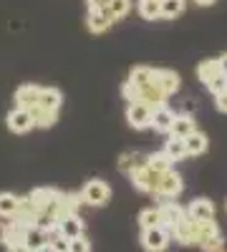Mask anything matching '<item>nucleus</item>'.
I'll return each mask as SVG.
<instances>
[{"label": "nucleus", "mask_w": 227, "mask_h": 252, "mask_svg": "<svg viewBox=\"0 0 227 252\" xmlns=\"http://www.w3.org/2000/svg\"><path fill=\"white\" fill-rule=\"evenodd\" d=\"M184 209H187V217H192V220L199 222V224H204V222H215V215H217L215 202L207 199V197H197V199H192Z\"/></svg>", "instance_id": "7"}, {"label": "nucleus", "mask_w": 227, "mask_h": 252, "mask_svg": "<svg viewBox=\"0 0 227 252\" xmlns=\"http://www.w3.org/2000/svg\"><path fill=\"white\" fill-rule=\"evenodd\" d=\"M8 252H31V250H28L23 242H15V245H10V247H8Z\"/></svg>", "instance_id": "38"}, {"label": "nucleus", "mask_w": 227, "mask_h": 252, "mask_svg": "<svg viewBox=\"0 0 227 252\" xmlns=\"http://www.w3.org/2000/svg\"><path fill=\"white\" fill-rule=\"evenodd\" d=\"M215 109L220 114H227V89L220 91V94H215Z\"/></svg>", "instance_id": "35"}, {"label": "nucleus", "mask_w": 227, "mask_h": 252, "mask_svg": "<svg viewBox=\"0 0 227 252\" xmlns=\"http://www.w3.org/2000/svg\"><path fill=\"white\" fill-rule=\"evenodd\" d=\"M81 197H84V204L89 207H106L111 199V187L104 179H89L81 189Z\"/></svg>", "instance_id": "3"}, {"label": "nucleus", "mask_w": 227, "mask_h": 252, "mask_svg": "<svg viewBox=\"0 0 227 252\" xmlns=\"http://www.w3.org/2000/svg\"><path fill=\"white\" fill-rule=\"evenodd\" d=\"M157 83H159V89L167 94V96H174V94L182 89L179 73H174V71H169V68H157Z\"/></svg>", "instance_id": "16"}, {"label": "nucleus", "mask_w": 227, "mask_h": 252, "mask_svg": "<svg viewBox=\"0 0 227 252\" xmlns=\"http://www.w3.org/2000/svg\"><path fill=\"white\" fill-rule=\"evenodd\" d=\"M81 204H84V197H81V192H73V194H68V207H71V212H76V215H78Z\"/></svg>", "instance_id": "36"}, {"label": "nucleus", "mask_w": 227, "mask_h": 252, "mask_svg": "<svg viewBox=\"0 0 227 252\" xmlns=\"http://www.w3.org/2000/svg\"><path fill=\"white\" fill-rule=\"evenodd\" d=\"M58 232L64 235L66 240H76V237H81L84 235V220H81L78 215H66L64 220L58 222Z\"/></svg>", "instance_id": "17"}, {"label": "nucleus", "mask_w": 227, "mask_h": 252, "mask_svg": "<svg viewBox=\"0 0 227 252\" xmlns=\"http://www.w3.org/2000/svg\"><path fill=\"white\" fill-rule=\"evenodd\" d=\"M26 227H28V224H23V222L13 220V224H8V227H5V245L10 247V245H15V242H23Z\"/></svg>", "instance_id": "31"}, {"label": "nucleus", "mask_w": 227, "mask_h": 252, "mask_svg": "<svg viewBox=\"0 0 227 252\" xmlns=\"http://www.w3.org/2000/svg\"><path fill=\"white\" fill-rule=\"evenodd\" d=\"M162 3V18L164 20H174L187 10V0H159Z\"/></svg>", "instance_id": "27"}, {"label": "nucleus", "mask_w": 227, "mask_h": 252, "mask_svg": "<svg viewBox=\"0 0 227 252\" xmlns=\"http://www.w3.org/2000/svg\"><path fill=\"white\" fill-rule=\"evenodd\" d=\"M169 240H172V232L164 224L141 229V247L147 252H164L169 247Z\"/></svg>", "instance_id": "4"}, {"label": "nucleus", "mask_w": 227, "mask_h": 252, "mask_svg": "<svg viewBox=\"0 0 227 252\" xmlns=\"http://www.w3.org/2000/svg\"><path fill=\"white\" fill-rule=\"evenodd\" d=\"M141 166H147V154H139V152H124L119 157V172L131 177L136 169H141Z\"/></svg>", "instance_id": "14"}, {"label": "nucleus", "mask_w": 227, "mask_h": 252, "mask_svg": "<svg viewBox=\"0 0 227 252\" xmlns=\"http://www.w3.org/2000/svg\"><path fill=\"white\" fill-rule=\"evenodd\" d=\"M217 66H220V71L227 76V53H222V56L217 58Z\"/></svg>", "instance_id": "39"}, {"label": "nucleus", "mask_w": 227, "mask_h": 252, "mask_svg": "<svg viewBox=\"0 0 227 252\" xmlns=\"http://www.w3.org/2000/svg\"><path fill=\"white\" fill-rule=\"evenodd\" d=\"M129 179H131V187L136 189V192H141V194H154V187H157L159 172L149 169V166H141V169H136Z\"/></svg>", "instance_id": "10"}, {"label": "nucleus", "mask_w": 227, "mask_h": 252, "mask_svg": "<svg viewBox=\"0 0 227 252\" xmlns=\"http://www.w3.org/2000/svg\"><path fill=\"white\" fill-rule=\"evenodd\" d=\"M48 242H51V229L40 227V224H28V227H26L23 245H26L31 252H43V250H48Z\"/></svg>", "instance_id": "8"}, {"label": "nucleus", "mask_w": 227, "mask_h": 252, "mask_svg": "<svg viewBox=\"0 0 227 252\" xmlns=\"http://www.w3.org/2000/svg\"><path fill=\"white\" fill-rule=\"evenodd\" d=\"M38 96H40V86H35V83H26V86H20L15 91V106L31 111L38 103Z\"/></svg>", "instance_id": "15"}, {"label": "nucleus", "mask_w": 227, "mask_h": 252, "mask_svg": "<svg viewBox=\"0 0 227 252\" xmlns=\"http://www.w3.org/2000/svg\"><path fill=\"white\" fill-rule=\"evenodd\" d=\"M197 131V121L192 114H177L174 116V124H172V131L169 136H179V139H187L190 134Z\"/></svg>", "instance_id": "18"}, {"label": "nucleus", "mask_w": 227, "mask_h": 252, "mask_svg": "<svg viewBox=\"0 0 227 252\" xmlns=\"http://www.w3.org/2000/svg\"><path fill=\"white\" fill-rule=\"evenodd\" d=\"M182 192H184V182H182V177L174 169H167V172L159 174L157 187H154V197L157 199H177Z\"/></svg>", "instance_id": "2"}, {"label": "nucleus", "mask_w": 227, "mask_h": 252, "mask_svg": "<svg viewBox=\"0 0 227 252\" xmlns=\"http://www.w3.org/2000/svg\"><path fill=\"white\" fill-rule=\"evenodd\" d=\"M162 224V215H159V207H147L139 212V227L147 229V227H157Z\"/></svg>", "instance_id": "30"}, {"label": "nucleus", "mask_w": 227, "mask_h": 252, "mask_svg": "<svg viewBox=\"0 0 227 252\" xmlns=\"http://www.w3.org/2000/svg\"><path fill=\"white\" fill-rule=\"evenodd\" d=\"M154 78H157V68H149V66H134L129 73V83L136 89L149 86V83H154Z\"/></svg>", "instance_id": "22"}, {"label": "nucleus", "mask_w": 227, "mask_h": 252, "mask_svg": "<svg viewBox=\"0 0 227 252\" xmlns=\"http://www.w3.org/2000/svg\"><path fill=\"white\" fill-rule=\"evenodd\" d=\"M109 0H86V8L89 10H106Z\"/></svg>", "instance_id": "37"}, {"label": "nucleus", "mask_w": 227, "mask_h": 252, "mask_svg": "<svg viewBox=\"0 0 227 252\" xmlns=\"http://www.w3.org/2000/svg\"><path fill=\"white\" fill-rule=\"evenodd\" d=\"M61 103H64V94H61L58 89H53V86H46V89H40V96H38L35 106L48 109V111H58Z\"/></svg>", "instance_id": "19"}, {"label": "nucleus", "mask_w": 227, "mask_h": 252, "mask_svg": "<svg viewBox=\"0 0 227 252\" xmlns=\"http://www.w3.org/2000/svg\"><path fill=\"white\" fill-rule=\"evenodd\" d=\"M169 232L174 235V240L184 247H192V245H199V222H195L192 217L184 215Z\"/></svg>", "instance_id": "5"}, {"label": "nucleus", "mask_w": 227, "mask_h": 252, "mask_svg": "<svg viewBox=\"0 0 227 252\" xmlns=\"http://www.w3.org/2000/svg\"><path fill=\"white\" fill-rule=\"evenodd\" d=\"M174 111L169 106H157L152 114V129L159 134H169L172 131V124H174Z\"/></svg>", "instance_id": "13"}, {"label": "nucleus", "mask_w": 227, "mask_h": 252, "mask_svg": "<svg viewBox=\"0 0 227 252\" xmlns=\"http://www.w3.org/2000/svg\"><path fill=\"white\" fill-rule=\"evenodd\" d=\"M152 114H154L152 106H147V103H141V101H134L127 106V124L136 131L152 129Z\"/></svg>", "instance_id": "6"}, {"label": "nucleus", "mask_w": 227, "mask_h": 252, "mask_svg": "<svg viewBox=\"0 0 227 252\" xmlns=\"http://www.w3.org/2000/svg\"><path fill=\"white\" fill-rule=\"evenodd\" d=\"M207 146H210V139H207V134H202L199 129L184 139V149H187V157H199V154H204V152H207Z\"/></svg>", "instance_id": "21"}, {"label": "nucleus", "mask_w": 227, "mask_h": 252, "mask_svg": "<svg viewBox=\"0 0 227 252\" xmlns=\"http://www.w3.org/2000/svg\"><path fill=\"white\" fill-rule=\"evenodd\" d=\"M136 13L144 20H159L162 18V3L159 0H136Z\"/></svg>", "instance_id": "26"}, {"label": "nucleus", "mask_w": 227, "mask_h": 252, "mask_svg": "<svg viewBox=\"0 0 227 252\" xmlns=\"http://www.w3.org/2000/svg\"><path fill=\"white\" fill-rule=\"evenodd\" d=\"M131 13V0H109L106 3V15L111 23H119Z\"/></svg>", "instance_id": "23"}, {"label": "nucleus", "mask_w": 227, "mask_h": 252, "mask_svg": "<svg viewBox=\"0 0 227 252\" xmlns=\"http://www.w3.org/2000/svg\"><path fill=\"white\" fill-rule=\"evenodd\" d=\"M58 189H51V187H38V189H33V192L28 194V199H31V204L38 209V215L40 212H48V209L53 207V202L58 199Z\"/></svg>", "instance_id": "11"}, {"label": "nucleus", "mask_w": 227, "mask_h": 252, "mask_svg": "<svg viewBox=\"0 0 227 252\" xmlns=\"http://www.w3.org/2000/svg\"><path fill=\"white\" fill-rule=\"evenodd\" d=\"M18 207H20V197H15L13 192H0V217L13 220L18 215Z\"/></svg>", "instance_id": "24"}, {"label": "nucleus", "mask_w": 227, "mask_h": 252, "mask_svg": "<svg viewBox=\"0 0 227 252\" xmlns=\"http://www.w3.org/2000/svg\"><path fill=\"white\" fill-rule=\"evenodd\" d=\"M48 252H71V240H66L64 235L58 232H53L51 229V242H48Z\"/></svg>", "instance_id": "32"}, {"label": "nucleus", "mask_w": 227, "mask_h": 252, "mask_svg": "<svg viewBox=\"0 0 227 252\" xmlns=\"http://www.w3.org/2000/svg\"><path fill=\"white\" fill-rule=\"evenodd\" d=\"M225 212H227V199H225Z\"/></svg>", "instance_id": "42"}, {"label": "nucleus", "mask_w": 227, "mask_h": 252, "mask_svg": "<svg viewBox=\"0 0 227 252\" xmlns=\"http://www.w3.org/2000/svg\"><path fill=\"white\" fill-rule=\"evenodd\" d=\"M86 28H89L94 35L106 33V31L111 28V20H109L106 10H89V13H86Z\"/></svg>", "instance_id": "20"}, {"label": "nucleus", "mask_w": 227, "mask_h": 252, "mask_svg": "<svg viewBox=\"0 0 227 252\" xmlns=\"http://www.w3.org/2000/svg\"><path fill=\"white\" fill-rule=\"evenodd\" d=\"M199 250H202V252H222V250H225V237H222V232H220V235H212V237H207V240H202V242H199Z\"/></svg>", "instance_id": "33"}, {"label": "nucleus", "mask_w": 227, "mask_h": 252, "mask_svg": "<svg viewBox=\"0 0 227 252\" xmlns=\"http://www.w3.org/2000/svg\"><path fill=\"white\" fill-rule=\"evenodd\" d=\"M195 5H199V8H210V5H215L217 0H192Z\"/></svg>", "instance_id": "40"}, {"label": "nucleus", "mask_w": 227, "mask_h": 252, "mask_svg": "<svg viewBox=\"0 0 227 252\" xmlns=\"http://www.w3.org/2000/svg\"><path fill=\"white\" fill-rule=\"evenodd\" d=\"M5 227H8V224L0 222V245H5Z\"/></svg>", "instance_id": "41"}, {"label": "nucleus", "mask_w": 227, "mask_h": 252, "mask_svg": "<svg viewBox=\"0 0 227 252\" xmlns=\"http://www.w3.org/2000/svg\"><path fill=\"white\" fill-rule=\"evenodd\" d=\"M71 252H91V242L81 235V237L71 240Z\"/></svg>", "instance_id": "34"}, {"label": "nucleus", "mask_w": 227, "mask_h": 252, "mask_svg": "<svg viewBox=\"0 0 227 252\" xmlns=\"http://www.w3.org/2000/svg\"><path fill=\"white\" fill-rule=\"evenodd\" d=\"M147 166L149 169H154V172H167V169H174V161L164 154V149L162 152H154V154H147Z\"/></svg>", "instance_id": "28"}, {"label": "nucleus", "mask_w": 227, "mask_h": 252, "mask_svg": "<svg viewBox=\"0 0 227 252\" xmlns=\"http://www.w3.org/2000/svg\"><path fill=\"white\" fill-rule=\"evenodd\" d=\"M222 252H225V250H222Z\"/></svg>", "instance_id": "43"}, {"label": "nucleus", "mask_w": 227, "mask_h": 252, "mask_svg": "<svg viewBox=\"0 0 227 252\" xmlns=\"http://www.w3.org/2000/svg\"><path fill=\"white\" fill-rule=\"evenodd\" d=\"M159 215H162V224L167 227V229H172L184 215H187V209H184L182 204H177L174 199H162V204H159Z\"/></svg>", "instance_id": "12"}, {"label": "nucleus", "mask_w": 227, "mask_h": 252, "mask_svg": "<svg viewBox=\"0 0 227 252\" xmlns=\"http://www.w3.org/2000/svg\"><path fill=\"white\" fill-rule=\"evenodd\" d=\"M197 78L204 83V86H207V91H210L212 96L227 89V76L220 71L217 58H204V61H199V63H197Z\"/></svg>", "instance_id": "1"}, {"label": "nucleus", "mask_w": 227, "mask_h": 252, "mask_svg": "<svg viewBox=\"0 0 227 252\" xmlns=\"http://www.w3.org/2000/svg\"><path fill=\"white\" fill-rule=\"evenodd\" d=\"M31 114H33L35 126H40V129H48V126H53L58 121V111H48V109H40V106H33Z\"/></svg>", "instance_id": "29"}, {"label": "nucleus", "mask_w": 227, "mask_h": 252, "mask_svg": "<svg viewBox=\"0 0 227 252\" xmlns=\"http://www.w3.org/2000/svg\"><path fill=\"white\" fill-rule=\"evenodd\" d=\"M164 154H167L172 161H182V159H187L184 139H179V136H169L167 141H164Z\"/></svg>", "instance_id": "25"}, {"label": "nucleus", "mask_w": 227, "mask_h": 252, "mask_svg": "<svg viewBox=\"0 0 227 252\" xmlns=\"http://www.w3.org/2000/svg\"><path fill=\"white\" fill-rule=\"evenodd\" d=\"M5 124H8V129H10L13 134H28L33 126H35L33 114H31L28 109H18V106L5 116Z\"/></svg>", "instance_id": "9"}]
</instances>
